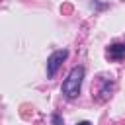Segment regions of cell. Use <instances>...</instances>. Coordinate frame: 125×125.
<instances>
[{
    "label": "cell",
    "mask_w": 125,
    "mask_h": 125,
    "mask_svg": "<svg viewBox=\"0 0 125 125\" xmlns=\"http://www.w3.org/2000/svg\"><path fill=\"white\" fill-rule=\"evenodd\" d=\"M82 78H84V66L78 64V66H74V68L68 72V76H66L64 82H62V94H64V98L74 100V98L80 94Z\"/></svg>",
    "instance_id": "cell-1"
},
{
    "label": "cell",
    "mask_w": 125,
    "mask_h": 125,
    "mask_svg": "<svg viewBox=\"0 0 125 125\" xmlns=\"http://www.w3.org/2000/svg\"><path fill=\"white\" fill-rule=\"evenodd\" d=\"M78 125H92V123H90V121H80Z\"/></svg>",
    "instance_id": "cell-5"
},
{
    "label": "cell",
    "mask_w": 125,
    "mask_h": 125,
    "mask_svg": "<svg viewBox=\"0 0 125 125\" xmlns=\"http://www.w3.org/2000/svg\"><path fill=\"white\" fill-rule=\"evenodd\" d=\"M51 119H53V123H55V125H62V119H61L59 115H53Z\"/></svg>",
    "instance_id": "cell-4"
},
{
    "label": "cell",
    "mask_w": 125,
    "mask_h": 125,
    "mask_svg": "<svg viewBox=\"0 0 125 125\" xmlns=\"http://www.w3.org/2000/svg\"><path fill=\"white\" fill-rule=\"evenodd\" d=\"M107 57L113 59V61H121V59L125 57V45H121V43H113V45L107 49Z\"/></svg>",
    "instance_id": "cell-3"
},
{
    "label": "cell",
    "mask_w": 125,
    "mask_h": 125,
    "mask_svg": "<svg viewBox=\"0 0 125 125\" xmlns=\"http://www.w3.org/2000/svg\"><path fill=\"white\" fill-rule=\"evenodd\" d=\"M66 57H68V51H66V49H61V51L51 53V57L47 59V76H55Z\"/></svg>",
    "instance_id": "cell-2"
}]
</instances>
